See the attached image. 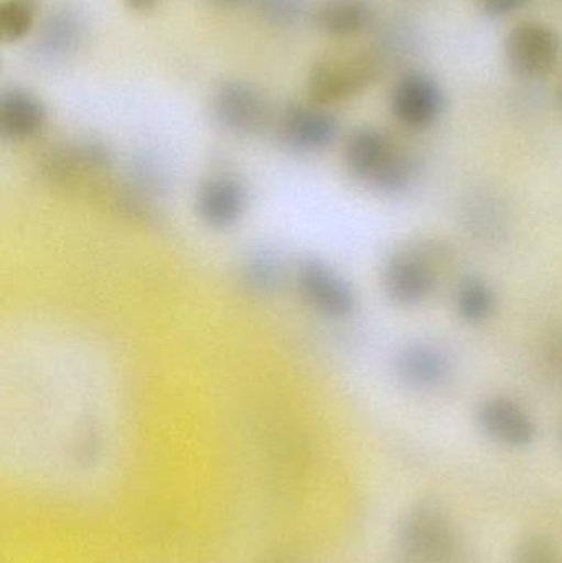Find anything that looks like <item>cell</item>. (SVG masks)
<instances>
[{
	"label": "cell",
	"mask_w": 562,
	"mask_h": 563,
	"mask_svg": "<svg viewBox=\"0 0 562 563\" xmlns=\"http://www.w3.org/2000/svg\"><path fill=\"white\" fill-rule=\"evenodd\" d=\"M114 162V154L101 142L75 141L46 152L40 168L55 187L106 194L109 188L104 181L112 177Z\"/></svg>",
	"instance_id": "obj_3"
},
{
	"label": "cell",
	"mask_w": 562,
	"mask_h": 563,
	"mask_svg": "<svg viewBox=\"0 0 562 563\" xmlns=\"http://www.w3.org/2000/svg\"><path fill=\"white\" fill-rule=\"evenodd\" d=\"M378 73V63L370 56H332L313 66L309 92L316 104H339L365 91Z\"/></svg>",
	"instance_id": "obj_6"
},
{
	"label": "cell",
	"mask_w": 562,
	"mask_h": 563,
	"mask_svg": "<svg viewBox=\"0 0 562 563\" xmlns=\"http://www.w3.org/2000/svg\"><path fill=\"white\" fill-rule=\"evenodd\" d=\"M46 124L45 106L38 98L10 89L0 98V135L7 141L25 142L36 137Z\"/></svg>",
	"instance_id": "obj_14"
},
{
	"label": "cell",
	"mask_w": 562,
	"mask_h": 563,
	"mask_svg": "<svg viewBox=\"0 0 562 563\" xmlns=\"http://www.w3.org/2000/svg\"><path fill=\"white\" fill-rule=\"evenodd\" d=\"M527 0H475L478 10L491 19H502L520 10Z\"/></svg>",
	"instance_id": "obj_22"
},
{
	"label": "cell",
	"mask_w": 562,
	"mask_h": 563,
	"mask_svg": "<svg viewBox=\"0 0 562 563\" xmlns=\"http://www.w3.org/2000/svg\"><path fill=\"white\" fill-rule=\"evenodd\" d=\"M208 2L213 3L214 7H220V9H240L244 5H254L256 0H208Z\"/></svg>",
	"instance_id": "obj_24"
},
{
	"label": "cell",
	"mask_w": 562,
	"mask_h": 563,
	"mask_svg": "<svg viewBox=\"0 0 562 563\" xmlns=\"http://www.w3.org/2000/svg\"><path fill=\"white\" fill-rule=\"evenodd\" d=\"M343 162L356 181L389 197L409 190L418 175L415 158L375 128H360L350 134Z\"/></svg>",
	"instance_id": "obj_1"
},
{
	"label": "cell",
	"mask_w": 562,
	"mask_h": 563,
	"mask_svg": "<svg viewBox=\"0 0 562 563\" xmlns=\"http://www.w3.org/2000/svg\"><path fill=\"white\" fill-rule=\"evenodd\" d=\"M340 125L322 106H290L277 119V134L289 151L319 154L335 144Z\"/></svg>",
	"instance_id": "obj_11"
},
{
	"label": "cell",
	"mask_w": 562,
	"mask_h": 563,
	"mask_svg": "<svg viewBox=\"0 0 562 563\" xmlns=\"http://www.w3.org/2000/svg\"><path fill=\"white\" fill-rule=\"evenodd\" d=\"M439 254L429 246L395 251L383 266L386 297L399 307H418L434 294L439 284Z\"/></svg>",
	"instance_id": "obj_5"
},
{
	"label": "cell",
	"mask_w": 562,
	"mask_h": 563,
	"mask_svg": "<svg viewBox=\"0 0 562 563\" xmlns=\"http://www.w3.org/2000/svg\"><path fill=\"white\" fill-rule=\"evenodd\" d=\"M399 548L406 563H465V549L449 516L432 503L415 506L403 521Z\"/></svg>",
	"instance_id": "obj_2"
},
{
	"label": "cell",
	"mask_w": 562,
	"mask_h": 563,
	"mask_svg": "<svg viewBox=\"0 0 562 563\" xmlns=\"http://www.w3.org/2000/svg\"><path fill=\"white\" fill-rule=\"evenodd\" d=\"M515 563H561L557 549L548 539L533 536L525 539L515 554Z\"/></svg>",
	"instance_id": "obj_21"
},
{
	"label": "cell",
	"mask_w": 562,
	"mask_h": 563,
	"mask_svg": "<svg viewBox=\"0 0 562 563\" xmlns=\"http://www.w3.org/2000/svg\"><path fill=\"white\" fill-rule=\"evenodd\" d=\"M254 7L267 23L287 29L302 19L306 0H256Z\"/></svg>",
	"instance_id": "obj_20"
},
{
	"label": "cell",
	"mask_w": 562,
	"mask_h": 563,
	"mask_svg": "<svg viewBox=\"0 0 562 563\" xmlns=\"http://www.w3.org/2000/svg\"><path fill=\"white\" fill-rule=\"evenodd\" d=\"M455 310L467 323L478 324L487 321L497 308V295L488 282L478 277H469L459 284L455 290Z\"/></svg>",
	"instance_id": "obj_18"
},
{
	"label": "cell",
	"mask_w": 562,
	"mask_h": 563,
	"mask_svg": "<svg viewBox=\"0 0 562 563\" xmlns=\"http://www.w3.org/2000/svg\"><path fill=\"white\" fill-rule=\"evenodd\" d=\"M250 208V190L236 175L217 172L203 178L195 194V211L205 227L214 231L233 230Z\"/></svg>",
	"instance_id": "obj_8"
},
{
	"label": "cell",
	"mask_w": 562,
	"mask_h": 563,
	"mask_svg": "<svg viewBox=\"0 0 562 563\" xmlns=\"http://www.w3.org/2000/svg\"><path fill=\"white\" fill-rule=\"evenodd\" d=\"M547 363L550 366L551 373L562 380V331L548 344Z\"/></svg>",
	"instance_id": "obj_23"
},
{
	"label": "cell",
	"mask_w": 562,
	"mask_h": 563,
	"mask_svg": "<svg viewBox=\"0 0 562 563\" xmlns=\"http://www.w3.org/2000/svg\"><path fill=\"white\" fill-rule=\"evenodd\" d=\"M561 108H562V91H561Z\"/></svg>",
	"instance_id": "obj_26"
},
{
	"label": "cell",
	"mask_w": 562,
	"mask_h": 563,
	"mask_svg": "<svg viewBox=\"0 0 562 563\" xmlns=\"http://www.w3.org/2000/svg\"><path fill=\"white\" fill-rule=\"evenodd\" d=\"M389 106L399 124L421 131L441 118L445 106L444 91L431 75L415 69L398 79Z\"/></svg>",
	"instance_id": "obj_10"
},
{
	"label": "cell",
	"mask_w": 562,
	"mask_h": 563,
	"mask_svg": "<svg viewBox=\"0 0 562 563\" xmlns=\"http://www.w3.org/2000/svg\"><path fill=\"white\" fill-rule=\"evenodd\" d=\"M477 423L488 439L510 449H524L537 439L533 417L510 397L485 399L477 409Z\"/></svg>",
	"instance_id": "obj_12"
},
{
	"label": "cell",
	"mask_w": 562,
	"mask_h": 563,
	"mask_svg": "<svg viewBox=\"0 0 562 563\" xmlns=\"http://www.w3.org/2000/svg\"><path fill=\"white\" fill-rule=\"evenodd\" d=\"M36 0H7L0 7V38L19 42L29 35L36 19Z\"/></svg>",
	"instance_id": "obj_19"
},
{
	"label": "cell",
	"mask_w": 562,
	"mask_h": 563,
	"mask_svg": "<svg viewBox=\"0 0 562 563\" xmlns=\"http://www.w3.org/2000/svg\"><path fill=\"white\" fill-rule=\"evenodd\" d=\"M505 62L521 79H541L551 75L560 62V35L551 26L525 22L515 26L505 38Z\"/></svg>",
	"instance_id": "obj_7"
},
{
	"label": "cell",
	"mask_w": 562,
	"mask_h": 563,
	"mask_svg": "<svg viewBox=\"0 0 562 563\" xmlns=\"http://www.w3.org/2000/svg\"><path fill=\"white\" fill-rule=\"evenodd\" d=\"M287 271L283 260L269 250L251 251L238 269V279L250 294L267 297L280 290Z\"/></svg>",
	"instance_id": "obj_17"
},
{
	"label": "cell",
	"mask_w": 562,
	"mask_h": 563,
	"mask_svg": "<svg viewBox=\"0 0 562 563\" xmlns=\"http://www.w3.org/2000/svg\"><path fill=\"white\" fill-rule=\"evenodd\" d=\"M132 9L135 10H148L158 2V0H125Z\"/></svg>",
	"instance_id": "obj_25"
},
{
	"label": "cell",
	"mask_w": 562,
	"mask_h": 563,
	"mask_svg": "<svg viewBox=\"0 0 562 563\" xmlns=\"http://www.w3.org/2000/svg\"><path fill=\"white\" fill-rule=\"evenodd\" d=\"M85 36V22L78 10L62 7L49 13L40 30L38 55L45 62H62L78 49Z\"/></svg>",
	"instance_id": "obj_15"
},
{
	"label": "cell",
	"mask_w": 562,
	"mask_h": 563,
	"mask_svg": "<svg viewBox=\"0 0 562 563\" xmlns=\"http://www.w3.org/2000/svg\"><path fill=\"white\" fill-rule=\"evenodd\" d=\"M211 114L223 131L254 135L271 121L269 102L263 92L246 81H227L214 91Z\"/></svg>",
	"instance_id": "obj_9"
},
{
	"label": "cell",
	"mask_w": 562,
	"mask_h": 563,
	"mask_svg": "<svg viewBox=\"0 0 562 563\" xmlns=\"http://www.w3.org/2000/svg\"><path fill=\"white\" fill-rule=\"evenodd\" d=\"M294 287L300 300L329 320H345L356 310V294L342 273L319 257H304L294 266Z\"/></svg>",
	"instance_id": "obj_4"
},
{
	"label": "cell",
	"mask_w": 562,
	"mask_h": 563,
	"mask_svg": "<svg viewBox=\"0 0 562 563\" xmlns=\"http://www.w3.org/2000/svg\"><path fill=\"white\" fill-rule=\"evenodd\" d=\"M373 7L368 0H322L313 10L317 29L330 36H353L368 29Z\"/></svg>",
	"instance_id": "obj_16"
},
{
	"label": "cell",
	"mask_w": 562,
	"mask_h": 563,
	"mask_svg": "<svg viewBox=\"0 0 562 563\" xmlns=\"http://www.w3.org/2000/svg\"><path fill=\"white\" fill-rule=\"evenodd\" d=\"M449 373L451 363L444 351L425 341L408 344L396 357V374L411 389H436L445 383Z\"/></svg>",
	"instance_id": "obj_13"
}]
</instances>
